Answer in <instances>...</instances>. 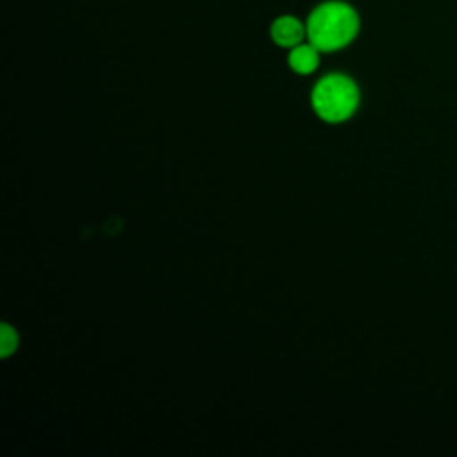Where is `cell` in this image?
<instances>
[{
  "mask_svg": "<svg viewBox=\"0 0 457 457\" xmlns=\"http://www.w3.org/2000/svg\"><path fill=\"white\" fill-rule=\"evenodd\" d=\"M270 37L282 48H293L307 39L305 21L293 14H280L270 25Z\"/></svg>",
  "mask_w": 457,
  "mask_h": 457,
  "instance_id": "3",
  "label": "cell"
},
{
  "mask_svg": "<svg viewBox=\"0 0 457 457\" xmlns=\"http://www.w3.org/2000/svg\"><path fill=\"white\" fill-rule=\"evenodd\" d=\"M320 54L321 52L312 43L303 41V43L289 48L287 64L298 75H311L320 66Z\"/></svg>",
  "mask_w": 457,
  "mask_h": 457,
  "instance_id": "4",
  "label": "cell"
},
{
  "mask_svg": "<svg viewBox=\"0 0 457 457\" xmlns=\"http://www.w3.org/2000/svg\"><path fill=\"white\" fill-rule=\"evenodd\" d=\"M18 345H20V336H18L16 328L7 323H2V327H0V355L4 359L9 357L11 353H14L18 350Z\"/></svg>",
  "mask_w": 457,
  "mask_h": 457,
  "instance_id": "5",
  "label": "cell"
},
{
  "mask_svg": "<svg viewBox=\"0 0 457 457\" xmlns=\"http://www.w3.org/2000/svg\"><path fill=\"white\" fill-rule=\"evenodd\" d=\"M305 27L307 41L320 52H336L357 37L361 18L348 2L325 0L309 12Z\"/></svg>",
  "mask_w": 457,
  "mask_h": 457,
  "instance_id": "1",
  "label": "cell"
},
{
  "mask_svg": "<svg viewBox=\"0 0 457 457\" xmlns=\"http://www.w3.org/2000/svg\"><path fill=\"white\" fill-rule=\"evenodd\" d=\"M359 87L345 73H328L321 77L311 93V105L318 118L327 123H341L353 116L359 107Z\"/></svg>",
  "mask_w": 457,
  "mask_h": 457,
  "instance_id": "2",
  "label": "cell"
}]
</instances>
